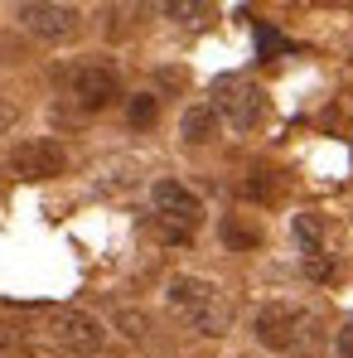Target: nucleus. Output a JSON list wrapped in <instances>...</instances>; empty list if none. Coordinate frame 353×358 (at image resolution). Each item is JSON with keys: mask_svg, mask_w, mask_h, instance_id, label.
Returning <instances> with one entry per match:
<instances>
[{"mask_svg": "<svg viewBox=\"0 0 353 358\" xmlns=\"http://www.w3.org/2000/svg\"><path fill=\"white\" fill-rule=\"evenodd\" d=\"M165 300L175 305L199 334H228V324H233V305H228V296H223L213 281H203V276H170Z\"/></svg>", "mask_w": 353, "mask_h": 358, "instance_id": "obj_1", "label": "nucleus"}, {"mask_svg": "<svg viewBox=\"0 0 353 358\" xmlns=\"http://www.w3.org/2000/svg\"><path fill=\"white\" fill-rule=\"evenodd\" d=\"M150 203L160 213V233L170 242H184L203 223V199L184 184V179H155L150 184Z\"/></svg>", "mask_w": 353, "mask_h": 358, "instance_id": "obj_2", "label": "nucleus"}, {"mask_svg": "<svg viewBox=\"0 0 353 358\" xmlns=\"http://www.w3.org/2000/svg\"><path fill=\"white\" fill-rule=\"evenodd\" d=\"M305 324H310V315H305L300 305L276 300V305H261V310H257L252 334H257L261 349H271V354H291L295 344L305 339Z\"/></svg>", "mask_w": 353, "mask_h": 358, "instance_id": "obj_3", "label": "nucleus"}, {"mask_svg": "<svg viewBox=\"0 0 353 358\" xmlns=\"http://www.w3.org/2000/svg\"><path fill=\"white\" fill-rule=\"evenodd\" d=\"M49 339L59 344L63 354L92 358V354H102L107 329H102V320L87 315V310H54V315H49Z\"/></svg>", "mask_w": 353, "mask_h": 358, "instance_id": "obj_4", "label": "nucleus"}, {"mask_svg": "<svg viewBox=\"0 0 353 358\" xmlns=\"http://www.w3.org/2000/svg\"><path fill=\"white\" fill-rule=\"evenodd\" d=\"M218 121H228L233 131H252V126H261L266 117V97H261V87H252V83H237V78H223L218 87H213V102H208Z\"/></svg>", "mask_w": 353, "mask_h": 358, "instance_id": "obj_5", "label": "nucleus"}, {"mask_svg": "<svg viewBox=\"0 0 353 358\" xmlns=\"http://www.w3.org/2000/svg\"><path fill=\"white\" fill-rule=\"evenodd\" d=\"M20 24L34 39H44V44H68V39H78L82 15L73 5H39V0H29V5H20Z\"/></svg>", "mask_w": 353, "mask_h": 358, "instance_id": "obj_6", "label": "nucleus"}, {"mask_svg": "<svg viewBox=\"0 0 353 358\" xmlns=\"http://www.w3.org/2000/svg\"><path fill=\"white\" fill-rule=\"evenodd\" d=\"M68 170V155H63L59 141L49 136H34V141H20L10 150V175L15 179H54Z\"/></svg>", "mask_w": 353, "mask_h": 358, "instance_id": "obj_7", "label": "nucleus"}, {"mask_svg": "<svg viewBox=\"0 0 353 358\" xmlns=\"http://www.w3.org/2000/svg\"><path fill=\"white\" fill-rule=\"evenodd\" d=\"M68 92H73L78 107L102 112V107H112V102L121 97V78L107 68V63H78L73 78H68Z\"/></svg>", "mask_w": 353, "mask_h": 358, "instance_id": "obj_8", "label": "nucleus"}, {"mask_svg": "<svg viewBox=\"0 0 353 358\" xmlns=\"http://www.w3.org/2000/svg\"><path fill=\"white\" fill-rule=\"evenodd\" d=\"M218 131H223V121H218V112L208 102H194L179 117V141L184 145H208V141H218Z\"/></svg>", "mask_w": 353, "mask_h": 358, "instance_id": "obj_9", "label": "nucleus"}, {"mask_svg": "<svg viewBox=\"0 0 353 358\" xmlns=\"http://www.w3.org/2000/svg\"><path fill=\"white\" fill-rule=\"evenodd\" d=\"M291 233L300 242V252H305V262H319V252H324V223H319V213H295Z\"/></svg>", "mask_w": 353, "mask_h": 358, "instance_id": "obj_10", "label": "nucleus"}, {"mask_svg": "<svg viewBox=\"0 0 353 358\" xmlns=\"http://www.w3.org/2000/svg\"><path fill=\"white\" fill-rule=\"evenodd\" d=\"M126 117H131V126H155V117H160V97H150V92H136L131 97V107H126Z\"/></svg>", "mask_w": 353, "mask_h": 358, "instance_id": "obj_11", "label": "nucleus"}, {"mask_svg": "<svg viewBox=\"0 0 353 358\" xmlns=\"http://www.w3.org/2000/svg\"><path fill=\"white\" fill-rule=\"evenodd\" d=\"M223 242H228V247H257L261 233H257V228H247L242 218H228V223H223Z\"/></svg>", "mask_w": 353, "mask_h": 358, "instance_id": "obj_12", "label": "nucleus"}, {"mask_svg": "<svg viewBox=\"0 0 353 358\" xmlns=\"http://www.w3.org/2000/svg\"><path fill=\"white\" fill-rule=\"evenodd\" d=\"M165 15H170V20H184V24H194V20L203 15V5H189V0H170V5H165Z\"/></svg>", "mask_w": 353, "mask_h": 358, "instance_id": "obj_13", "label": "nucleus"}, {"mask_svg": "<svg viewBox=\"0 0 353 358\" xmlns=\"http://www.w3.org/2000/svg\"><path fill=\"white\" fill-rule=\"evenodd\" d=\"M117 324L126 329V334H131V339H141V334H145V315H141V310H121Z\"/></svg>", "mask_w": 353, "mask_h": 358, "instance_id": "obj_14", "label": "nucleus"}, {"mask_svg": "<svg viewBox=\"0 0 353 358\" xmlns=\"http://www.w3.org/2000/svg\"><path fill=\"white\" fill-rule=\"evenodd\" d=\"M0 358H20V339H15V329H5V324H0Z\"/></svg>", "mask_w": 353, "mask_h": 358, "instance_id": "obj_15", "label": "nucleus"}, {"mask_svg": "<svg viewBox=\"0 0 353 358\" xmlns=\"http://www.w3.org/2000/svg\"><path fill=\"white\" fill-rule=\"evenodd\" d=\"M257 39H261V54H266V59H271V54L281 49V34H271L266 24H257Z\"/></svg>", "mask_w": 353, "mask_h": 358, "instance_id": "obj_16", "label": "nucleus"}, {"mask_svg": "<svg viewBox=\"0 0 353 358\" xmlns=\"http://www.w3.org/2000/svg\"><path fill=\"white\" fill-rule=\"evenodd\" d=\"M334 349H339V358H353V320L339 329V339H334Z\"/></svg>", "mask_w": 353, "mask_h": 358, "instance_id": "obj_17", "label": "nucleus"}, {"mask_svg": "<svg viewBox=\"0 0 353 358\" xmlns=\"http://www.w3.org/2000/svg\"><path fill=\"white\" fill-rule=\"evenodd\" d=\"M10 121H15V102H5V97H0V131H5Z\"/></svg>", "mask_w": 353, "mask_h": 358, "instance_id": "obj_18", "label": "nucleus"}]
</instances>
